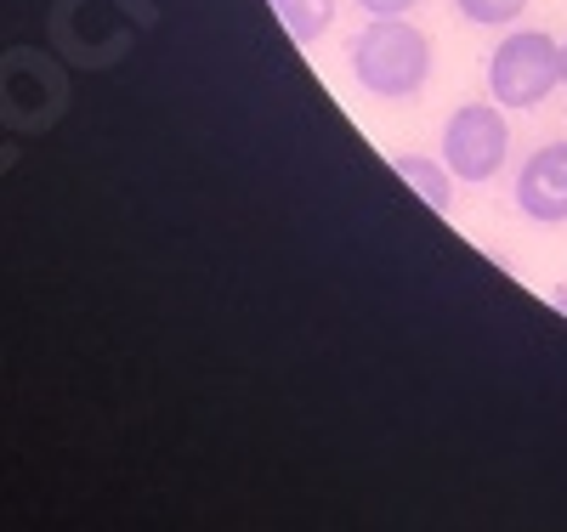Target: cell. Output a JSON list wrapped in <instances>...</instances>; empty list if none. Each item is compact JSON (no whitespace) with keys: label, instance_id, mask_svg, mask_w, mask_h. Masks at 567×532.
I'll return each mask as SVG.
<instances>
[{"label":"cell","instance_id":"6da1fadb","mask_svg":"<svg viewBox=\"0 0 567 532\" xmlns=\"http://www.w3.org/2000/svg\"><path fill=\"white\" fill-rule=\"evenodd\" d=\"M352 74L374 96H414L432 74V40L403 18H374L352 40Z\"/></svg>","mask_w":567,"mask_h":532},{"label":"cell","instance_id":"7a4b0ae2","mask_svg":"<svg viewBox=\"0 0 567 532\" xmlns=\"http://www.w3.org/2000/svg\"><path fill=\"white\" fill-rule=\"evenodd\" d=\"M561 85V40L545 29H516L499 40L488 58V91L499 108H539L545 96Z\"/></svg>","mask_w":567,"mask_h":532},{"label":"cell","instance_id":"3957f363","mask_svg":"<svg viewBox=\"0 0 567 532\" xmlns=\"http://www.w3.org/2000/svg\"><path fill=\"white\" fill-rule=\"evenodd\" d=\"M505 154H511V125L499 103H465L443 125V165L460 181H488L505 165Z\"/></svg>","mask_w":567,"mask_h":532},{"label":"cell","instance_id":"277c9868","mask_svg":"<svg viewBox=\"0 0 567 532\" xmlns=\"http://www.w3.org/2000/svg\"><path fill=\"white\" fill-rule=\"evenodd\" d=\"M516 205L534 221H567V142H545L516 176Z\"/></svg>","mask_w":567,"mask_h":532},{"label":"cell","instance_id":"5b68a950","mask_svg":"<svg viewBox=\"0 0 567 532\" xmlns=\"http://www.w3.org/2000/svg\"><path fill=\"white\" fill-rule=\"evenodd\" d=\"M392 170H398V176H403V181H409V187H414L432 210H449V205H454V181H449V170H443L437 159L398 154V159H392Z\"/></svg>","mask_w":567,"mask_h":532},{"label":"cell","instance_id":"8992f818","mask_svg":"<svg viewBox=\"0 0 567 532\" xmlns=\"http://www.w3.org/2000/svg\"><path fill=\"white\" fill-rule=\"evenodd\" d=\"M267 7L284 18V29H290V40H296V45L323 40L329 18H336V0H267Z\"/></svg>","mask_w":567,"mask_h":532},{"label":"cell","instance_id":"52a82bcc","mask_svg":"<svg viewBox=\"0 0 567 532\" xmlns=\"http://www.w3.org/2000/svg\"><path fill=\"white\" fill-rule=\"evenodd\" d=\"M454 7H460V18L465 23H516V18H523L528 12V0H454Z\"/></svg>","mask_w":567,"mask_h":532},{"label":"cell","instance_id":"ba28073f","mask_svg":"<svg viewBox=\"0 0 567 532\" xmlns=\"http://www.w3.org/2000/svg\"><path fill=\"white\" fill-rule=\"evenodd\" d=\"M358 7H363L369 18H403V12L414 7V0H358Z\"/></svg>","mask_w":567,"mask_h":532},{"label":"cell","instance_id":"9c48e42d","mask_svg":"<svg viewBox=\"0 0 567 532\" xmlns=\"http://www.w3.org/2000/svg\"><path fill=\"white\" fill-rule=\"evenodd\" d=\"M550 301H556V312H567V283L556 289V295H550Z\"/></svg>","mask_w":567,"mask_h":532},{"label":"cell","instance_id":"30bf717a","mask_svg":"<svg viewBox=\"0 0 567 532\" xmlns=\"http://www.w3.org/2000/svg\"><path fill=\"white\" fill-rule=\"evenodd\" d=\"M561 85H567V40H561Z\"/></svg>","mask_w":567,"mask_h":532}]
</instances>
